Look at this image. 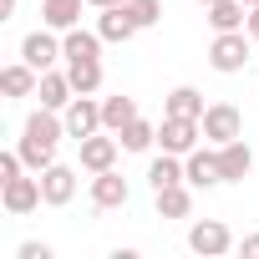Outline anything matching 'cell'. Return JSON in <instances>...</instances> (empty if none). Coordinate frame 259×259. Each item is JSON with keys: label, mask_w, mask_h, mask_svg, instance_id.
Listing matches in <instances>:
<instances>
[{"label": "cell", "mask_w": 259, "mask_h": 259, "mask_svg": "<svg viewBox=\"0 0 259 259\" xmlns=\"http://www.w3.org/2000/svg\"><path fill=\"white\" fill-rule=\"evenodd\" d=\"M66 76L76 92H97L102 87V61L97 56H81V61H66Z\"/></svg>", "instance_id": "23"}, {"label": "cell", "mask_w": 259, "mask_h": 259, "mask_svg": "<svg viewBox=\"0 0 259 259\" xmlns=\"http://www.w3.org/2000/svg\"><path fill=\"white\" fill-rule=\"evenodd\" d=\"M0 87H6V97H31V92L41 87V71H36L31 61H16V66L0 71Z\"/></svg>", "instance_id": "16"}, {"label": "cell", "mask_w": 259, "mask_h": 259, "mask_svg": "<svg viewBox=\"0 0 259 259\" xmlns=\"http://www.w3.org/2000/svg\"><path fill=\"white\" fill-rule=\"evenodd\" d=\"M208 66L219 76H234L249 66V36L244 31H213V46H208Z\"/></svg>", "instance_id": "2"}, {"label": "cell", "mask_w": 259, "mask_h": 259, "mask_svg": "<svg viewBox=\"0 0 259 259\" xmlns=\"http://www.w3.org/2000/svg\"><path fill=\"white\" fill-rule=\"evenodd\" d=\"M92 133H102V102H92V92H76L71 107H66V138L81 143Z\"/></svg>", "instance_id": "6"}, {"label": "cell", "mask_w": 259, "mask_h": 259, "mask_svg": "<svg viewBox=\"0 0 259 259\" xmlns=\"http://www.w3.org/2000/svg\"><path fill=\"white\" fill-rule=\"evenodd\" d=\"M0 11H6V16H11V11H16V0H0Z\"/></svg>", "instance_id": "30"}, {"label": "cell", "mask_w": 259, "mask_h": 259, "mask_svg": "<svg viewBox=\"0 0 259 259\" xmlns=\"http://www.w3.org/2000/svg\"><path fill=\"white\" fill-rule=\"evenodd\" d=\"M0 203H6L11 219L41 208V203H46V198H41V173H36V178H11V183H0Z\"/></svg>", "instance_id": "7"}, {"label": "cell", "mask_w": 259, "mask_h": 259, "mask_svg": "<svg viewBox=\"0 0 259 259\" xmlns=\"http://www.w3.org/2000/svg\"><path fill=\"white\" fill-rule=\"evenodd\" d=\"M188 249L203 254V259H219V254L234 249V234H229V224H219V219H198V224L188 229Z\"/></svg>", "instance_id": "5"}, {"label": "cell", "mask_w": 259, "mask_h": 259, "mask_svg": "<svg viewBox=\"0 0 259 259\" xmlns=\"http://www.w3.org/2000/svg\"><path fill=\"white\" fill-rule=\"evenodd\" d=\"M36 97H41V107H51V112H66V107H71V97H76V87H71V76H66V71H41V87H36Z\"/></svg>", "instance_id": "13"}, {"label": "cell", "mask_w": 259, "mask_h": 259, "mask_svg": "<svg viewBox=\"0 0 259 259\" xmlns=\"http://www.w3.org/2000/svg\"><path fill=\"white\" fill-rule=\"evenodd\" d=\"M198 133H203V122H198V117H168V112H163L158 143H163V153H178V158H188V153L198 148Z\"/></svg>", "instance_id": "3"}, {"label": "cell", "mask_w": 259, "mask_h": 259, "mask_svg": "<svg viewBox=\"0 0 259 259\" xmlns=\"http://www.w3.org/2000/svg\"><path fill=\"white\" fill-rule=\"evenodd\" d=\"M244 31H249V36L259 41V6H249V21H244Z\"/></svg>", "instance_id": "28"}, {"label": "cell", "mask_w": 259, "mask_h": 259, "mask_svg": "<svg viewBox=\"0 0 259 259\" xmlns=\"http://www.w3.org/2000/svg\"><path fill=\"white\" fill-rule=\"evenodd\" d=\"M41 21L51 31H71L81 21V0H41Z\"/></svg>", "instance_id": "17"}, {"label": "cell", "mask_w": 259, "mask_h": 259, "mask_svg": "<svg viewBox=\"0 0 259 259\" xmlns=\"http://www.w3.org/2000/svg\"><path fill=\"white\" fill-rule=\"evenodd\" d=\"M244 0H213L208 6V26L213 31H244Z\"/></svg>", "instance_id": "20"}, {"label": "cell", "mask_w": 259, "mask_h": 259, "mask_svg": "<svg viewBox=\"0 0 259 259\" xmlns=\"http://www.w3.org/2000/svg\"><path fill=\"white\" fill-rule=\"evenodd\" d=\"M203 112H208V107H203V97H198L193 87H173V92H168V117H198V122H203Z\"/></svg>", "instance_id": "24"}, {"label": "cell", "mask_w": 259, "mask_h": 259, "mask_svg": "<svg viewBox=\"0 0 259 259\" xmlns=\"http://www.w3.org/2000/svg\"><path fill=\"white\" fill-rule=\"evenodd\" d=\"M219 168H224V183L249 178V173H254V153H249V143H244V138L224 143V148H219Z\"/></svg>", "instance_id": "14"}, {"label": "cell", "mask_w": 259, "mask_h": 259, "mask_svg": "<svg viewBox=\"0 0 259 259\" xmlns=\"http://www.w3.org/2000/svg\"><path fill=\"white\" fill-rule=\"evenodd\" d=\"M41 198H46L51 208H66V203L76 198V173H71L66 163H51V168L41 173Z\"/></svg>", "instance_id": "11"}, {"label": "cell", "mask_w": 259, "mask_h": 259, "mask_svg": "<svg viewBox=\"0 0 259 259\" xmlns=\"http://www.w3.org/2000/svg\"><path fill=\"white\" fill-rule=\"evenodd\" d=\"M153 198H158V219H188V208H193V193H188L183 183H173V188H158Z\"/></svg>", "instance_id": "18"}, {"label": "cell", "mask_w": 259, "mask_h": 259, "mask_svg": "<svg viewBox=\"0 0 259 259\" xmlns=\"http://www.w3.org/2000/svg\"><path fill=\"white\" fill-rule=\"evenodd\" d=\"M244 6H259V0H244Z\"/></svg>", "instance_id": "31"}, {"label": "cell", "mask_w": 259, "mask_h": 259, "mask_svg": "<svg viewBox=\"0 0 259 259\" xmlns=\"http://www.w3.org/2000/svg\"><path fill=\"white\" fill-rule=\"evenodd\" d=\"M198 6H213V0H198Z\"/></svg>", "instance_id": "32"}, {"label": "cell", "mask_w": 259, "mask_h": 259, "mask_svg": "<svg viewBox=\"0 0 259 259\" xmlns=\"http://www.w3.org/2000/svg\"><path fill=\"white\" fill-rule=\"evenodd\" d=\"M87 6H97V11H107V6H127V0H87Z\"/></svg>", "instance_id": "29"}, {"label": "cell", "mask_w": 259, "mask_h": 259, "mask_svg": "<svg viewBox=\"0 0 259 259\" xmlns=\"http://www.w3.org/2000/svg\"><path fill=\"white\" fill-rule=\"evenodd\" d=\"M127 11H133L138 31H148V26H158V21H163V0H127Z\"/></svg>", "instance_id": "25"}, {"label": "cell", "mask_w": 259, "mask_h": 259, "mask_svg": "<svg viewBox=\"0 0 259 259\" xmlns=\"http://www.w3.org/2000/svg\"><path fill=\"white\" fill-rule=\"evenodd\" d=\"M61 56H66V51H61V41H56L51 31H31V36L21 41V61H31L36 71H51Z\"/></svg>", "instance_id": "9"}, {"label": "cell", "mask_w": 259, "mask_h": 259, "mask_svg": "<svg viewBox=\"0 0 259 259\" xmlns=\"http://www.w3.org/2000/svg\"><path fill=\"white\" fill-rule=\"evenodd\" d=\"M183 178H188L193 188H219V183H224L219 153H203V148H193V153H188V163H183Z\"/></svg>", "instance_id": "12"}, {"label": "cell", "mask_w": 259, "mask_h": 259, "mask_svg": "<svg viewBox=\"0 0 259 259\" xmlns=\"http://www.w3.org/2000/svg\"><path fill=\"white\" fill-rule=\"evenodd\" d=\"M117 138H122V148H127V153H148V148L158 143V127H153V122H143V117H133Z\"/></svg>", "instance_id": "22"}, {"label": "cell", "mask_w": 259, "mask_h": 259, "mask_svg": "<svg viewBox=\"0 0 259 259\" xmlns=\"http://www.w3.org/2000/svg\"><path fill=\"white\" fill-rule=\"evenodd\" d=\"M61 138H66V117H56L51 107H41V112H31V117H26L16 153H21V163H26V168L46 173V168L56 163V143H61Z\"/></svg>", "instance_id": "1"}, {"label": "cell", "mask_w": 259, "mask_h": 259, "mask_svg": "<svg viewBox=\"0 0 259 259\" xmlns=\"http://www.w3.org/2000/svg\"><path fill=\"white\" fill-rule=\"evenodd\" d=\"M239 249H244V259H259V234H244V244H239Z\"/></svg>", "instance_id": "27"}, {"label": "cell", "mask_w": 259, "mask_h": 259, "mask_svg": "<svg viewBox=\"0 0 259 259\" xmlns=\"http://www.w3.org/2000/svg\"><path fill=\"white\" fill-rule=\"evenodd\" d=\"M133 117H138V102H133V97H122V92H117V97L102 102V127H107V133H122Z\"/></svg>", "instance_id": "19"}, {"label": "cell", "mask_w": 259, "mask_h": 259, "mask_svg": "<svg viewBox=\"0 0 259 259\" xmlns=\"http://www.w3.org/2000/svg\"><path fill=\"white\" fill-rule=\"evenodd\" d=\"M76 148H81V168H87V173H107V168H117V148H122V138H102V133H92V138H81Z\"/></svg>", "instance_id": "10"}, {"label": "cell", "mask_w": 259, "mask_h": 259, "mask_svg": "<svg viewBox=\"0 0 259 259\" xmlns=\"http://www.w3.org/2000/svg\"><path fill=\"white\" fill-rule=\"evenodd\" d=\"M97 31H102V41H133L138 36V21H133L127 6H107L102 21H97Z\"/></svg>", "instance_id": "15"}, {"label": "cell", "mask_w": 259, "mask_h": 259, "mask_svg": "<svg viewBox=\"0 0 259 259\" xmlns=\"http://www.w3.org/2000/svg\"><path fill=\"white\" fill-rule=\"evenodd\" d=\"M203 138H208L213 148H224V143L244 138V117H239V107H234V102H213V107L203 112Z\"/></svg>", "instance_id": "4"}, {"label": "cell", "mask_w": 259, "mask_h": 259, "mask_svg": "<svg viewBox=\"0 0 259 259\" xmlns=\"http://www.w3.org/2000/svg\"><path fill=\"white\" fill-rule=\"evenodd\" d=\"M148 183H153V193H158V188H173V183H188V178H183V163H178V153H163V158H153V168H148Z\"/></svg>", "instance_id": "21"}, {"label": "cell", "mask_w": 259, "mask_h": 259, "mask_svg": "<svg viewBox=\"0 0 259 259\" xmlns=\"http://www.w3.org/2000/svg\"><path fill=\"white\" fill-rule=\"evenodd\" d=\"M16 259H51V244H36V239H31V244L16 249Z\"/></svg>", "instance_id": "26"}, {"label": "cell", "mask_w": 259, "mask_h": 259, "mask_svg": "<svg viewBox=\"0 0 259 259\" xmlns=\"http://www.w3.org/2000/svg\"><path fill=\"white\" fill-rule=\"evenodd\" d=\"M127 198H133V188H127V178H122L117 168L92 173V203H97V208H127Z\"/></svg>", "instance_id": "8"}]
</instances>
